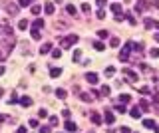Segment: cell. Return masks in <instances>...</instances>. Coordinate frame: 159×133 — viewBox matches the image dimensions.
<instances>
[{"label":"cell","mask_w":159,"mask_h":133,"mask_svg":"<svg viewBox=\"0 0 159 133\" xmlns=\"http://www.w3.org/2000/svg\"><path fill=\"white\" fill-rule=\"evenodd\" d=\"M16 46L14 42V36H12V30L8 26H4V32H2V40H0V62L6 60L12 52V48Z\"/></svg>","instance_id":"cell-1"},{"label":"cell","mask_w":159,"mask_h":133,"mask_svg":"<svg viewBox=\"0 0 159 133\" xmlns=\"http://www.w3.org/2000/svg\"><path fill=\"white\" fill-rule=\"evenodd\" d=\"M78 40H80L78 34H70V36H66V38H62V40H60V46H62L64 50H68V48H72V46L76 44Z\"/></svg>","instance_id":"cell-2"},{"label":"cell","mask_w":159,"mask_h":133,"mask_svg":"<svg viewBox=\"0 0 159 133\" xmlns=\"http://www.w3.org/2000/svg\"><path fill=\"white\" fill-rule=\"evenodd\" d=\"M6 12H8L10 16H18L20 6H18V4H14V2H8V4H6Z\"/></svg>","instance_id":"cell-3"},{"label":"cell","mask_w":159,"mask_h":133,"mask_svg":"<svg viewBox=\"0 0 159 133\" xmlns=\"http://www.w3.org/2000/svg\"><path fill=\"white\" fill-rule=\"evenodd\" d=\"M129 52H131V44H125V48L119 52V60L121 62H127L129 60Z\"/></svg>","instance_id":"cell-4"},{"label":"cell","mask_w":159,"mask_h":133,"mask_svg":"<svg viewBox=\"0 0 159 133\" xmlns=\"http://www.w3.org/2000/svg\"><path fill=\"white\" fill-rule=\"evenodd\" d=\"M123 76H125L131 84H135V82H137V74H135V72H131V70H127V68H123Z\"/></svg>","instance_id":"cell-5"},{"label":"cell","mask_w":159,"mask_h":133,"mask_svg":"<svg viewBox=\"0 0 159 133\" xmlns=\"http://www.w3.org/2000/svg\"><path fill=\"white\" fill-rule=\"evenodd\" d=\"M104 121H106V123H110V125L116 121V115L112 113V109H106V111H104Z\"/></svg>","instance_id":"cell-6"},{"label":"cell","mask_w":159,"mask_h":133,"mask_svg":"<svg viewBox=\"0 0 159 133\" xmlns=\"http://www.w3.org/2000/svg\"><path fill=\"white\" fill-rule=\"evenodd\" d=\"M84 78H86V82H90V84H98V82H100L98 74H94V72H88V74H86Z\"/></svg>","instance_id":"cell-7"},{"label":"cell","mask_w":159,"mask_h":133,"mask_svg":"<svg viewBox=\"0 0 159 133\" xmlns=\"http://www.w3.org/2000/svg\"><path fill=\"white\" fill-rule=\"evenodd\" d=\"M129 115H131L133 119H139V117H141V107H139V105L131 107V109H129Z\"/></svg>","instance_id":"cell-8"},{"label":"cell","mask_w":159,"mask_h":133,"mask_svg":"<svg viewBox=\"0 0 159 133\" xmlns=\"http://www.w3.org/2000/svg\"><path fill=\"white\" fill-rule=\"evenodd\" d=\"M145 8H147V2H145V0H137V4H135V12L141 14Z\"/></svg>","instance_id":"cell-9"},{"label":"cell","mask_w":159,"mask_h":133,"mask_svg":"<svg viewBox=\"0 0 159 133\" xmlns=\"http://www.w3.org/2000/svg\"><path fill=\"white\" fill-rule=\"evenodd\" d=\"M80 99H82V101H86V103H90V101H94V95H92L90 91H84V93L80 95Z\"/></svg>","instance_id":"cell-10"},{"label":"cell","mask_w":159,"mask_h":133,"mask_svg":"<svg viewBox=\"0 0 159 133\" xmlns=\"http://www.w3.org/2000/svg\"><path fill=\"white\" fill-rule=\"evenodd\" d=\"M54 10H56V6H54L52 2H46V4H44V12H46V14H54Z\"/></svg>","instance_id":"cell-11"},{"label":"cell","mask_w":159,"mask_h":133,"mask_svg":"<svg viewBox=\"0 0 159 133\" xmlns=\"http://www.w3.org/2000/svg\"><path fill=\"white\" fill-rule=\"evenodd\" d=\"M48 52H52V44H50V42L40 46V54H48Z\"/></svg>","instance_id":"cell-12"},{"label":"cell","mask_w":159,"mask_h":133,"mask_svg":"<svg viewBox=\"0 0 159 133\" xmlns=\"http://www.w3.org/2000/svg\"><path fill=\"white\" fill-rule=\"evenodd\" d=\"M64 127H66V131H70V133H74V131H76V129H78L74 121H66V125H64Z\"/></svg>","instance_id":"cell-13"},{"label":"cell","mask_w":159,"mask_h":133,"mask_svg":"<svg viewBox=\"0 0 159 133\" xmlns=\"http://www.w3.org/2000/svg\"><path fill=\"white\" fill-rule=\"evenodd\" d=\"M50 76H52V78H60V76H62V70H60V68H52V70H50Z\"/></svg>","instance_id":"cell-14"},{"label":"cell","mask_w":159,"mask_h":133,"mask_svg":"<svg viewBox=\"0 0 159 133\" xmlns=\"http://www.w3.org/2000/svg\"><path fill=\"white\" fill-rule=\"evenodd\" d=\"M92 121H94L96 125H100L104 119H102V115H100V113H92Z\"/></svg>","instance_id":"cell-15"},{"label":"cell","mask_w":159,"mask_h":133,"mask_svg":"<svg viewBox=\"0 0 159 133\" xmlns=\"http://www.w3.org/2000/svg\"><path fill=\"white\" fill-rule=\"evenodd\" d=\"M30 12H32V14H34V16H38L40 12H42V8H40L38 4H32V6H30Z\"/></svg>","instance_id":"cell-16"},{"label":"cell","mask_w":159,"mask_h":133,"mask_svg":"<svg viewBox=\"0 0 159 133\" xmlns=\"http://www.w3.org/2000/svg\"><path fill=\"white\" fill-rule=\"evenodd\" d=\"M30 34H32V40H40V38H42V34H40L38 28H32V32H30Z\"/></svg>","instance_id":"cell-17"},{"label":"cell","mask_w":159,"mask_h":133,"mask_svg":"<svg viewBox=\"0 0 159 133\" xmlns=\"http://www.w3.org/2000/svg\"><path fill=\"white\" fill-rule=\"evenodd\" d=\"M66 12H68V14H72V16H76V14H78L76 6H72V4H68V6H66Z\"/></svg>","instance_id":"cell-18"},{"label":"cell","mask_w":159,"mask_h":133,"mask_svg":"<svg viewBox=\"0 0 159 133\" xmlns=\"http://www.w3.org/2000/svg\"><path fill=\"white\" fill-rule=\"evenodd\" d=\"M20 103H22V105H24V107H28V105H30V103H32V97H28V95H24V97H22V99H20Z\"/></svg>","instance_id":"cell-19"},{"label":"cell","mask_w":159,"mask_h":133,"mask_svg":"<svg viewBox=\"0 0 159 133\" xmlns=\"http://www.w3.org/2000/svg\"><path fill=\"white\" fill-rule=\"evenodd\" d=\"M56 95H58V97H60V99H66V95H68V93H66V89L58 88V89H56Z\"/></svg>","instance_id":"cell-20"},{"label":"cell","mask_w":159,"mask_h":133,"mask_svg":"<svg viewBox=\"0 0 159 133\" xmlns=\"http://www.w3.org/2000/svg\"><path fill=\"white\" fill-rule=\"evenodd\" d=\"M100 93H102V95H110V93H112V88H110V86H102Z\"/></svg>","instance_id":"cell-21"},{"label":"cell","mask_w":159,"mask_h":133,"mask_svg":"<svg viewBox=\"0 0 159 133\" xmlns=\"http://www.w3.org/2000/svg\"><path fill=\"white\" fill-rule=\"evenodd\" d=\"M106 76H108V78H112V76H116V68H114V66H110V68H106Z\"/></svg>","instance_id":"cell-22"},{"label":"cell","mask_w":159,"mask_h":133,"mask_svg":"<svg viewBox=\"0 0 159 133\" xmlns=\"http://www.w3.org/2000/svg\"><path fill=\"white\" fill-rule=\"evenodd\" d=\"M143 127H151V129H153V127H155V121H153V119H143Z\"/></svg>","instance_id":"cell-23"},{"label":"cell","mask_w":159,"mask_h":133,"mask_svg":"<svg viewBox=\"0 0 159 133\" xmlns=\"http://www.w3.org/2000/svg\"><path fill=\"white\" fill-rule=\"evenodd\" d=\"M112 12H116V14H121V6H119L118 2H114V4H112Z\"/></svg>","instance_id":"cell-24"},{"label":"cell","mask_w":159,"mask_h":133,"mask_svg":"<svg viewBox=\"0 0 159 133\" xmlns=\"http://www.w3.org/2000/svg\"><path fill=\"white\" fill-rule=\"evenodd\" d=\"M94 48H96L98 52H104V50H106V46H104V42H94Z\"/></svg>","instance_id":"cell-25"},{"label":"cell","mask_w":159,"mask_h":133,"mask_svg":"<svg viewBox=\"0 0 159 133\" xmlns=\"http://www.w3.org/2000/svg\"><path fill=\"white\" fill-rule=\"evenodd\" d=\"M34 28H44V20H42V18H36V20H34Z\"/></svg>","instance_id":"cell-26"},{"label":"cell","mask_w":159,"mask_h":133,"mask_svg":"<svg viewBox=\"0 0 159 133\" xmlns=\"http://www.w3.org/2000/svg\"><path fill=\"white\" fill-rule=\"evenodd\" d=\"M149 56L151 58H159V48H151L149 50Z\"/></svg>","instance_id":"cell-27"},{"label":"cell","mask_w":159,"mask_h":133,"mask_svg":"<svg viewBox=\"0 0 159 133\" xmlns=\"http://www.w3.org/2000/svg\"><path fill=\"white\" fill-rule=\"evenodd\" d=\"M18 28H20V30H26V28H28V20H20V22H18Z\"/></svg>","instance_id":"cell-28"},{"label":"cell","mask_w":159,"mask_h":133,"mask_svg":"<svg viewBox=\"0 0 159 133\" xmlns=\"http://www.w3.org/2000/svg\"><path fill=\"white\" fill-rule=\"evenodd\" d=\"M98 38L106 40V38H108V30H98Z\"/></svg>","instance_id":"cell-29"},{"label":"cell","mask_w":159,"mask_h":133,"mask_svg":"<svg viewBox=\"0 0 159 133\" xmlns=\"http://www.w3.org/2000/svg\"><path fill=\"white\" fill-rule=\"evenodd\" d=\"M52 56H54V58L58 60V58L62 56V48H56V50H52Z\"/></svg>","instance_id":"cell-30"},{"label":"cell","mask_w":159,"mask_h":133,"mask_svg":"<svg viewBox=\"0 0 159 133\" xmlns=\"http://www.w3.org/2000/svg\"><path fill=\"white\" fill-rule=\"evenodd\" d=\"M119 101L121 103H129L131 101V95H119Z\"/></svg>","instance_id":"cell-31"},{"label":"cell","mask_w":159,"mask_h":133,"mask_svg":"<svg viewBox=\"0 0 159 133\" xmlns=\"http://www.w3.org/2000/svg\"><path fill=\"white\" fill-rule=\"evenodd\" d=\"M34 0H18V6H32Z\"/></svg>","instance_id":"cell-32"},{"label":"cell","mask_w":159,"mask_h":133,"mask_svg":"<svg viewBox=\"0 0 159 133\" xmlns=\"http://www.w3.org/2000/svg\"><path fill=\"white\" fill-rule=\"evenodd\" d=\"M90 10H92V6H90L88 2H84V4H82V12H86V14H88Z\"/></svg>","instance_id":"cell-33"},{"label":"cell","mask_w":159,"mask_h":133,"mask_svg":"<svg viewBox=\"0 0 159 133\" xmlns=\"http://www.w3.org/2000/svg\"><path fill=\"white\" fill-rule=\"evenodd\" d=\"M145 28H147V30L155 28V22H153V20H145Z\"/></svg>","instance_id":"cell-34"},{"label":"cell","mask_w":159,"mask_h":133,"mask_svg":"<svg viewBox=\"0 0 159 133\" xmlns=\"http://www.w3.org/2000/svg\"><path fill=\"white\" fill-rule=\"evenodd\" d=\"M110 46H112V48H116V46H119V40L116 38V36H114V38H110Z\"/></svg>","instance_id":"cell-35"},{"label":"cell","mask_w":159,"mask_h":133,"mask_svg":"<svg viewBox=\"0 0 159 133\" xmlns=\"http://www.w3.org/2000/svg\"><path fill=\"white\" fill-rule=\"evenodd\" d=\"M96 16H98V20H104V18H106V12H104V10H98Z\"/></svg>","instance_id":"cell-36"},{"label":"cell","mask_w":159,"mask_h":133,"mask_svg":"<svg viewBox=\"0 0 159 133\" xmlns=\"http://www.w3.org/2000/svg\"><path fill=\"white\" fill-rule=\"evenodd\" d=\"M80 58H82V52L76 50V52H74V62H80Z\"/></svg>","instance_id":"cell-37"},{"label":"cell","mask_w":159,"mask_h":133,"mask_svg":"<svg viewBox=\"0 0 159 133\" xmlns=\"http://www.w3.org/2000/svg\"><path fill=\"white\" fill-rule=\"evenodd\" d=\"M123 16H125V18H127V20H129V24H135V18H133V16H131V14H129V12H127V14H123Z\"/></svg>","instance_id":"cell-38"},{"label":"cell","mask_w":159,"mask_h":133,"mask_svg":"<svg viewBox=\"0 0 159 133\" xmlns=\"http://www.w3.org/2000/svg\"><path fill=\"white\" fill-rule=\"evenodd\" d=\"M139 107H141V109H147V107H149V103H147L145 99H141V101H139Z\"/></svg>","instance_id":"cell-39"},{"label":"cell","mask_w":159,"mask_h":133,"mask_svg":"<svg viewBox=\"0 0 159 133\" xmlns=\"http://www.w3.org/2000/svg\"><path fill=\"white\" fill-rule=\"evenodd\" d=\"M50 125L56 127V125H58V117H50Z\"/></svg>","instance_id":"cell-40"},{"label":"cell","mask_w":159,"mask_h":133,"mask_svg":"<svg viewBox=\"0 0 159 133\" xmlns=\"http://www.w3.org/2000/svg\"><path fill=\"white\" fill-rule=\"evenodd\" d=\"M62 117L68 119V117H70V109H64V111H62Z\"/></svg>","instance_id":"cell-41"},{"label":"cell","mask_w":159,"mask_h":133,"mask_svg":"<svg viewBox=\"0 0 159 133\" xmlns=\"http://www.w3.org/2000/svg\"><path fill=\"white\" fill-rule=\"evenodd\" d=\"M30 127H38V119L32 117V119H30Z\"/></svg>","instance_id":"cell-42"},{"label":"cell","mask_w":159,"mask_h":133,"mask_svg":"<svg viewBox=\"0 0 159 133\" xmlns=\"http://www.w3.org/2000/svg\"><path fill=\"white\" fill-rule=\"evenodd\" d=\"M116 111H119V113H125V107H123V105H116Z\"/></svg>","instance_id":"cell-43"},{"label":"cell","mask_w":159,"mask_h":133,"mask_svg":"<svg viewBox=\"0 0 159 133\" xmlns=\"http://www.w3.org/2000/svg\"><path fill=\"white\" fill-rule=\"evenodd\" d=\"M38 115H40V117H46V115H48V111H46V109H40Z\"/></svg>","instance_id":"cell-44"},{"label":"cell","mask_w":159,"mask_h":133,"mask_svg":"<svg viewBox=\"0 0 159 133\" xmlns=\"http://www.w3.org/2000/svg\"><path fill=\"white\" fill-rule=\"evenodd\" d=\"M149 4H151V6H155V8H159V0H149Z\"/></svg>","instance_id":"cell-45"},{"label":"cell","mask_w":159,"mask_h":133,"mask_svg":"<svg viewBox=\"0 0 159 133\" xmlns=\"http://www.w3.org/2000/svg\"><path fill=\"white\" fill-rule=\"evenodd\" d=\"M149 91H151V89L147 88V86H143V88H141V93H149Z\"/></svg>","instance_id":"cell-46"},{"label":"cell","mask_w":159,"mask_h":133,"mask_svg":"<svg viewBox=\"0 0 159 133\" xmlns=\"http://www.w3.org/2000/svg\"><path fill=\"white\" fill-rule=\"evenodd\" d=\"M96 2H98V6H106V2H108V0H96Z\"/></svg>","instance_id":"cell-47"},{"label":"cell","mask_w":159,"mask_h":133,"mask_svg":"<svg viewBox=\"0 0 159 133\" xmlns=\"http://www.w3.org/2000/svg\"><path fill=\"white\" fill-rule=\"evenodd\" d=\"M153 101H155V103H159V93H153Z\"/></svg>","instance_id":"cell-48"},{"label":"cell","mask_w":159,"mask_h":133,"mask_svg":"<svg viewBox=\"0 0 159 133\" xmlns=\"http://www.w3.org/2000/svg\"><path fill=\"white\" fill-rule=\"evenodd\" d=\"M121 133H131V129L129 127H121Z\"/></svg>","instance_id":"cell-49"},{"label":"cell","mask_w":159,"mask_h":133,"mask_svg":"<svg viewBox=\"0 0 159 133\" xmlns=\"http://www.w3.org/2000/svg\"><path fill=\"white\" fill-rule=\"evenodd\" d=\"M50 131V127H42V129H40V133H48Z\"/></svg>","instance_id":"cell-50"},{"label":"cell","mask_w":159,"mask_h":133,"mask_svg":"<svg viewBox=\"0 0 159 133\" xmlns=\"http://www.w3.org/2000/svg\"><path fill=\"white\" fill-rule=\"evenodd\" d=\"M16 133H26V127H18V131Z\"/></svg>","instance_id":"cell-51"},{"label":"cell","mask_w":159,"mask_h":133,"mask_svg":"<svg viewBox=\"0 0 159 133\" xmlns=\"http://www.w3.org/2000/svg\"><path fill=\"white\" fill-rule=\"evenodd\" d=\"M153 38H155V42H159V32L155 34V36H153Z\"/></svg>","instance_id":"cell-52"},{"label":"cell","mask_w":159,"mask_h":133,"mask_svg":"<svg viewBox=\"0 0 159 133\" xmlns=\"http://www.w3.org/2000/svg\"><path fill=\"white\" fill-rule=\"evenodd\" d=\"M153 131H155V133H159V125H155V127H153Z\"/></svg>","instance_id":"cell-53"},{"label":"cell","mask_w":159,"mask_h":133,"mask_svg":"<svg viewBox=\"0 0 159 133\" xmlns=\"http://www.w3.org/2000/svg\"><path fill=\"white\" fill-rule=\"evenodd\" d=\"M2 74H4V66H0V76H2Z\"/></svg>","instance_id":"cell-54"},{"label":"cell","mask_w":159,"mask_h":133,"mask_svg":"<svg viewBox=\"0 0 159 133\" xmlns=\"http://www.w3.org/2000/svg\"><path fill=\"white\" fill-rule=\"evenodd\" d=\"M0 121H4V115H0Z\"/></svg>","instance_id":"cell-55"},{"label":"cell","mask_w":159,"mask_h":133,"mask_svg":"<svg viewBox=\"0 0 159 133\" xmlns=\"http://www.w3.org/2000/svg\"><path fill=\"white\" fill-rule=\"evenodd\" d=\"M54 2H56V4H60V2H62V0H54Z\"/></svg>","instance_id":"cell-56"},{"label":"cell","mask_w":159,"mask_h":133,"mask_svg":"<svg viewBox=\"0 0 159 133\" xmlns=\"http://www.w3.org/2000/svg\"><path fill=\"white\" fill-rule=\"evenodd\" d=\"M2 93H4V89H2V88H0V95H2Z\"/></svg>","instance_id":"cell-57"},{"label":"cell","mask_w":159,"mask_h":133,"mask_svg":"<svg viewBox=\"0 0 159 133\" xmlns=\"http://www.w3.org/2000/svg\"><path fill=\"white\" fill-rule=\"evenodd\" d=\"M60 133H62V131H60ZM64 133H66V131H64Z\"/></svg>","instance_id":"cell-58"}]
</instances>
